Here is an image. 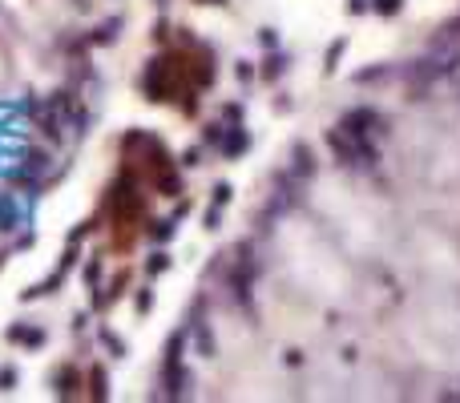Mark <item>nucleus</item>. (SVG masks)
<instances>
[{
	"label": "nucleus",
	"mask_w": 460,
	"mask_h": 403,
	"mask_svg": "<svg viewBox=\"0 0 460 403\" xmlns=\"http://www.w3.org/2000/svg\"><path fill=\"white\" fill-rule=\"evenodd\" d=\"M344 48H347L344 36H339V41H331V48H327V64H323L327 73H335V64H339V57H344Z\"/></svg>",
	"instance_id": "6"
},
{
	"label": "nucleus",
	"mask_w": 460,
	"mask_h": 403,
	"mask_svg": "<svg viewBox=\"0 0 460 403\" xmlns=\"http://www.w3.org/2000/svg\"><path fill=\"white\" fill-rule=\"evenodd\" d=\"M259 41H263L266 48H275V45H279V32H275V29H263V32H259Z\"/></svg>",
	"instance_id": "17"
},
{
	"label": "nucleus",
	"mask_w": 460,
	"mask_h": 403,
	"mask_svg": "<svg viewBox=\"0 0 460 403\" xmlns=\"http://www.w3.org/2000/svg\"><path fill=\"white\" fill-rule=\"evenodd\" d=\"M149 306H154V294H149V290H142V294H137V310H149Z\"/></svg>",
	"instance_id": "20"
},
{
	"label": "nucleus",
	"mask_w": 460,
	"mask_h": 403,
	"mask_svg": "<svg viewBox=\"0 0 460 403\" xmlns=\"http://www.w3.org/2000/svg\"><path fill=\"white\" fill-rule=\"evenodd\" d=\"M295 174H315V158H311V149L307 145H295Z\"/></svg>",
	"instance_id": "5"
},
{
	"label": "nucleus",
	"mask_w": 460,
	"mask_h": 403,
	"mask_svg": "<svg viewBox=\"0 0 460 403\" xmlns=\"http://www.w3.org/2000/svg\"><path fill=\"white\" fill-rule=\"evenodd\" d=\"M170 234H174V222H158L154 230H149V238H154V242H165Z\"/></svg>",
	"instance_id": "12"
},
{
	"label": "nucleus",
	"mask_w": 460,
	"mask_h": 403,
	"mask_svg": "<svg viewBox=\"0 0 460 403\" xmlns=\"http://www.w3.org/2000/svg\"><path fill=\"white\" fill-rule=\"evenodd\" d=\"M347 8H351V13L360 16V13H367V8H372V0H351V4H347Z\"/></svg>",
	"instance_id": "21"
},
{
	"label": "nucleus",
	"mask_w": 460,
	"mask_h": 403,
	"mask_svg": "<svg viewBox=\"0 0 460 403\" xmlns=\"http://www.w3.org/2000/svg\"><path fill=\"white\" fill-rule=\"evenodd\" d=\"M57 383H61V395H73V391H77V371H61Z\"/></svg>",
	"instance_id": "10"
},
{
	"label": "nucleus",
	"mask_w": 460,
	"mask_h": 403,
	"mask_svg": "<svg viewBox=\"0 0 460 403\" xmlns=\"http://www.w3.org/2000/svg\"><path fill=\"white\" fill-rule=\"evenodd\" d=\"M165 266H170V254H165V250H158V254L149 258V274H162Z\"/></svg>",
	"instance_id": "13"
},
{
	"label": "nucleus",
	"mask_w": 460,
	"mask_h": 403,
	"mask_svg": "<svg viewBox=\"0 0 460 403\" xmlns=\"http://www.w3.org/2000/svg\"><path fill=\"white\" fill-rule=\"evenodd\" d=\"M202 4H226V0H202Z\"/></svg>",
	"instance_id": "22"
},
{
	"label": "nucleus",
	"mask_w": 460,
	"mask_h": 403,
	"mask_svg": "<svg viewBox=\"0 0 460 403\" xmlns=\"http://www.w3.org/2000/svg\"><path fill=\"white\" fill-rule=\"evenodd\" d=\"M158 4H165V0H158Z\"/></svg>",
	"instance_id": "23"
},
{
	"label": "nucleus",
	"mask_w": 460,
	"mask_h": 403,
	"mask_svg": "<svg viewBox=\"0 0 460 403\" xmlns=\"http://www.w3.org/2000/svg\"><path fill=\"white\" fill-rule=\"evenodd\" d=\"M17 383V367H0V391H13Z\"/></svg>",
	"instance_id": "15"
},
{
	"label": "nucleus",
	"mask_w": 460,
	"mask_h": 403,
	"mask_svg": "<svg viewBox=\"0 0 460 403\" xmlns=\"http://www.w3.org/2000/svg\"><path fill=\"white\" fill-rule=\"evenodd\" d=\"M379 77H384V69H363L356 81H360V85H367V81H379Z\"/></svg>",
	"instance_id": "18"
},
{
	"label": "nucleus",
	"mask_w": 460,
	"mask_h": 403,
	"mask_svg": "<svg viewBox=\"0 0 460 403\" xmlns=\"http://www.w3.org/2000/svg\"><path fill=\"white\" fill-rule=\"evenodd\" d=\"M234 77H238V81H250V77H255V69H250V64L243 61V64H238V69H234Z\"/></svg>",
	"instance_id": "19"
},
{
	"label": "nucleus",
	"mask_w": 460,
	"mask_h": 403,
	"mask_svg": "<svg viewBox=\"0 0 460 403\" xmlns=\"http://www.w3.org/2000/svg\"><path fill=\"white\" fill-rule=\"evenodd\" d=\"M372 8H376L379 16H395L404 8V0H372Z\"/></svg>",
	"instance_id": "8"
},
{
	"label": "nucleus",
	"mask_w": 460,
	"mask_h": 403,
	"mask_svg": "<svg viewBox=\"0 0 460 403\" xmlns=\"http://www.w3.org/2000/svg\"><path fill=\"white\" fill-rule=\"evenodd\" d=\"M222 137H226L222 125H206V133H202V142H206V145H222Z\"/></svg>",
	"instance_id": "14"
},
{
	"label": "nucleus",
	"mask_w": 460,
	"mask_h": 403,
	"mask_svg": "<svg viewBox=\"0 0 460 403\" xmlns=\"http://www.w3.org/2000/svg\"><path fill=\"white\" fill-rule=\"evenodd\" d=\"M226 202H230V186L218 182V186H214V206H226Z\"/></svg>",
	"instance_id": "16"
},
{
	"label": "nucleus",
	"mask_w": 460,
	"mask_h": 403,
	"mask_svg": "<svg viewBox=\"0 0 460 403\" xmlns=\"http://www.w3.org/2000/svg\"><path fill=\"white\" fill-rule=\"evenodd\" d=\"M372 125H379V113L372 105H360V109L344 113V121H339V129H344L347 137H367Z\"/></svg>",
	"instance_id": "1"
},
{
	"label": "nucleus",
	"mask_w": 460,
	"mask_h": 403,
	"mask_svg": "<svg viewBox=\"0 0 460 403\" xmlns=\"http://www.w3.org/2000/svg\"><path fill=\"white\" fill-rule=\"evenodd\" d=\"M247 145H250V137L243 129H230L226 137H222V153H226V158H238V153H247Z\"/></svg>",
	"instance_id": "2"
},
{
	"label": "nucleus",
	"mask_w": 460,
	"mask_h": 403,
	"mask_svg": "<svg viewBox=\"0 0 460 403\" xmlns=\"http://www.w3.org/2000/svg\"><path fill=\"white\" fill-rule=\"evenodd\" d=\"M283 73H287V57H283V53H271L263 61V81H279Z\"/></svg>",
	"instance_id": "3"
},
{
	"label": "nucleus",
	"mask_w": 460,
	"mask_h": 403,
	"mask_svg": "<svg viewBox=\"0 0 460 403\" xmlns=\"http://www.w3.org/2000/svg\"><path fill=\"white\" fill-rule=\"evenodd\" d=\"M117 29H121V20H109V25H101L97 29L93 41H97V45H109V41H117Z\"/></svg>",
	"instance_id": "7"
},
{
	"label": "nucleus",
	"mask_w": 460,
	"mask_h": 403,
	"mask_svg": "<svg viewBox=\"0 0 460 403\" xmlns=\"http://www.w3.org/2000/svg\"><path fill=\"white\" fill-rule=\"evenodd\" d=\"M8 339H13V343H29V347H41V343H45V335H41V331H29V327H8Z\"/></svg>",
	"instance_id": "4"
},
{
	"label": "nucleus",
	"mask_w": 460,
	"mask_h": 403,
	"mask_svg": "<svg viewBox=\"0 0 460 403\" xmlns=\"http://www.w3.org/2000/svg\"><path fill=\"white\" fill-rule=\"evenodd\" d=\"M89 383H93V399H105V371L93 367L89 371Z\"/></svg>",
	"instance_id": "9"
},
{
	"label": "nucleus",
	"mask_w": 460,
	"mask_h": 403,
	"mask_svg": "<svg viewBox=\"0 0 460 403\" xmlns=\"http://www.w3.org/2000/svg\"><path fill=\"white\" fill-rule=\"evenodd\" d=\"M101 339H105V347L114 351V359H121V355H126V343H121V339H117L114 331H105V335H101Z\"/></svg>",
	"instance_id": "11"
}]
</instances>
